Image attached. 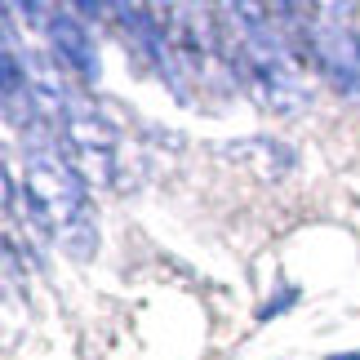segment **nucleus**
<instances>
[{"instance_id": "1", "label": "nucleus", "mask_w": 360, "mask_h": 360, "mask_svg": "<svg viewBox=\"0 0 360 360\" xmlns=\"http://www.w3.org/2000/svg\"><path fill=\"white\" fill-rule=\"evenodd\" d=\"M223 18L231 76L276 112H302L311 94L298 5H227Z\"/></svg>"}, {"instance_id": "2", "label": "nucleus", "mask_w": 360, "mask_h": 360, "mask_svg": "<svg viewBox=\"0 0 360 360\" xmlns=\"http://www.w3.org/2000/svg\"><path fill=\"white\" fill-rule=\"evenodd\" d=\"M22 143V200L32 223L53 245H63L72 258H94L98 249V223L89 214L85 178H80L63 134L49 129V120H32L18 129Z\"/></svg>"}, {"instance_id": "3", "label": "nucleus", "mask_w": 360, "mask_h": 360, "mask_svg": "<svg viewBox=\"0 0 360 360\" xmlns=\"http://www.w3.org/2000/svg\"><path fill=\"white\" fill-rule=\"evenodd\" d=\"M147 9L160 27V40L169 49L187 94H191V80L200 89H227L236 80L227 63L223 22H214L210 9H200V5H147Z\"/></svg>"}, {"instance_id": "4", "label": "nucleus", "mask_w": 360, "mask_h": 360, "mask_svg": "<svg viewBox=\"0 0 360 360\" xmlns=\"http://www.w3.org/2000/svg\"><path fill=\"white\" fill-rule=\"evenodd\" d=\"M53 134H63L67 151H72L76 169L94 187H112L116 183V129L107 124V116L94 107L89 94H80L76 85H63V107L58 120L49 124Z\"/></svg>"}, {"instance_id": "5", "label": "nucleus", "mask_w": 360, "mask_h": 360, "mask_svg": "<svg viewBox=\"0 0 360 360\" xmlns=\"http://www.w3.org/2000/svg\"><path fill=\"white\" fill-rule=\"evenodd\" d=\"M338 13H342L338 5H321V9L298 5L302 49H307V63L338 94L360 98V32L352 22H338Z\"/></svg>"}, {"instance_id": "6", "label": "nucleus", "mask_w": 360, "mask_h": 360, "mask_svg": "<svg viewBox=\"0 0 360 360\" xmlns=\"http://www.w3.org/2000/svg\"><path fill=\"white\" fill-rule=\"evenodd\" d=\"M49 49L67 72H76L85 85H98L103 67H98V49H94V36L85 22H76V9H49Z\"/></svg>"}, {"instance_id": "7", "label": "nucleus", "mask_w": 360, "mask_h": 360, "mask_svg": "<svg viewBox=\"0 0 360 360\" xmlns=\"http://www.w3.org/2000/svg\"><path fill=\"white\" fill-rule=\"evenodd\" d=\"M329 360H360V352H334Z\"/></svg>"}]
</instances>
